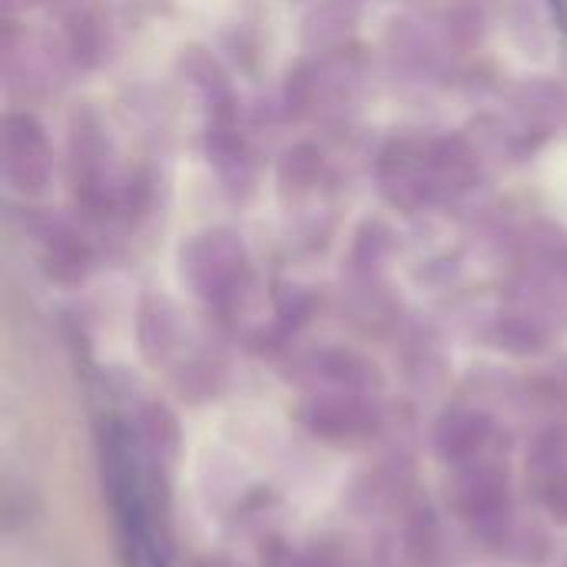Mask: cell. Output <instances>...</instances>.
<instances>
[{"label":"cell","instance_id":"1","mask_svg":"<svg viewBox=\"0 0 567 567\" xmlns=\"http://www.w3.org/2000/svg\"><path fill=\"white\" fill-rule=\"evenodd\" d=\"M548 7H551L555 23H558V27L567 33V0H548Z\"/></svg>","mask_w":567,"mask_h":567}]
</instances>
